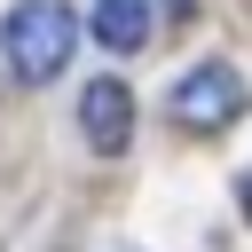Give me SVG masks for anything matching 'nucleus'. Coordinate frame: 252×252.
I'll list each match as a JSON object with an SVG mask.
<instances>
[{"mask_svg": "<svg viewBox=\"0 0 252 252\" xmlns=\"http://www.w3.org/2000/svg\"><path fill=\"white\" fill-rule=\"evenodd\" d=\"M71 47H79V16L63 0H16L0 16V55H8L16 87H47L71 63Z\"/></svg>", "mask_w": 252, "mask_h": 252, "instance_id": "1", "label": "nucleus"}, {"mask_svg": "<svg viewBox=\"0 0 252 252\" xmlns=\"http://www.w3.org/2000/svg\"><path fill=\"white\" fill-rule=\"evenodd\" d=\"M244 102H252V87H244V71H236V63H189V71L173 79V94H165V110H173L181 126H197V134L236 126V118H244Z\"/></svg>", "mask_w": 252, "mask_h": 252, "instance_id": "2", "label": "nucleus"}, {"mask_svg": "<svg viewBox=\"0 0 252 252\" xmlns=\"http://www.w3.org/2000/svg\"><path fill=\"white\" fill-rule=\"evenodd\" d=\"M79 134H87L94 158H118L134 142V94H126V79H87L79 87Z\"/></svg>", "mask_w": 252, "mask_h": 252, "instance_id": "3", "label": "nucleus"}, {"mask_svg": "<svg viewBox=\"0 0 252 252\" xmlns=\"http://www.w3.org/2000/svg\"><path fill=\"white\" fill-rule=\"evenodd\" d=\"M94 39L110 55H134L150 39V0H94Z\"/></svg>", "mask_w": 252, "mask_h": 252, "instance_id": "4", "label": "nucleus"}, {"mask_svg": "<svg viewBox=\"0 0 252 252\" xmlns=\"http://www.w3.org/2000/svg\"><path fill=\"white\" fill-rule=\"evenodd\" d=\"M236 205H244V220H252V173H244V181H236Z\"/></svg>", "mask_w": 252, "mask_h": 252, "instance_id": "5", "label": "nucleus"}, {"mask_svg": "<svg viewBox=\"0 0 252 252\" xmlns=\"http://www.w3.org/2000/svg\"><path fill=\"white\" fill-rule=\"evenodd\" d=\"M165 8H173V16H189V8H197V0H165Z\"/></svg>", "mask_w": 252, "mask_h": 252, "instance_id": "6", "label": "nucleus"}]
</instances>
